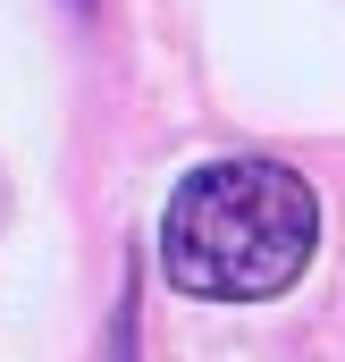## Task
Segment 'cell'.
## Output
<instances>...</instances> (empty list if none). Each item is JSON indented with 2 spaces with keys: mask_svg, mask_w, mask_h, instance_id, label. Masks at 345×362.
I'll list each match as a JSON object with an SVG mask.
<instances>
[{
  "mask_svg": "<svg viewBox=\"0 0 345 362\" xmlns=\"http://www.w3.org/2000/svg\"><path fill=\"white\" fill-rule=\"evenodd\" d=\"M320 245V202L286 160H211L160 211V270L211 303L286 295Z\"/></svg>",
  "mask_w": 345,
  "mask_h": 362,
  "instance_id": "obj_1",
  "label": "cell"
}]
</instances>
